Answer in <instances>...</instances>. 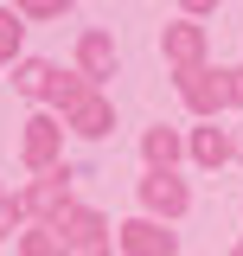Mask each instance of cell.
Instances as JSON below:
<instances>
[{
  "label": "cell",
  "mask_w": 243,
  "mask_h": 256,
  "mask_svg": "<svg viewBox=\"0 0 243 256\" xmlns=\"http://www.w3.org/2000/svg\"><path fill=\"white\" fill-rule=\"evenodd\" d=\"M173 84H180V96H186L192 116H218V109H230V70L198 64V70H180Z\"/></svg>",
  "instance_id": "obj_1"
},
{
  "label": "cell",
  "mask_w": 243,
  "mask_h": 256,
  "mask_svg": "<svg viewBox=\"0 0 243 256\" xmlns=\"http://www.w3.org/2000/svg\"><path fill=\"white\" fill-rule=\"evenodd\" d=\"M116 250L122 256H180V237L160 218H128V224H116Z\"/></svg>",
  "instance_id": "obj_2"
},
{
  "label": "cell",
  "mask_w": 243,
  "mask_h": 256,
  "mask_svg": "<svg viewBox=\"0 0 243 256\" xmlns=\"http://www.w3.org/2000/svg\"><path fill=\"white\" fill-rule=\"evenodd\" d=\"M20 205H26V218H64L70 212V166H58V173H38L26 192H20Z\"/></svg>",
  "instance_id": "obj_3"
},
{
  "label": "cell",
  "mask_w": 243,
  "mask_h": 256,
  "mask_svg": "<svg viewBox=\"0 0 243 256\" xmlns=\"http://www.w3.org/2000/svg\"><path fill=\"white\" fill-rule=\"evenodd\" d=\"M20 154H26V166L32 173H58L64 166V128H58V116H32L26 122V148H20Z\"/></svg>",
  "instance_id": "obj_4"
},
{
  "label": "cell",
  "mask_w": 243,
  "mask_h": 256,
  "mask_svg": "<svg viewBox=\"0 0 243 256\" xmlns=\"http://www.w3.org/2000/svg\"><path fill=\"white\" fill-rule=\"evenodd\" d=\"M141 205H148V218H186L192 192L180 173H141Z\"/></svg>",
  "instance_id": "obj_5"
},
{
  "label": "cell",
  "mask_w": 243,
  "mask_h": 256,
  "mask_svg": "<svg viewBox=\"0 0 243 256\" xmlns=\"http://www.w3.org/2000/svg\"><path fill=\"white\" fill-rule=\"evenodd\" d=\"M52 230L64 237V250H96V244H109V224H102V212H90V205H70L64 218H52Z\"/></svg>",
  "instance_id": "obj_6"
},
{
  "label": "cell",
  "mask_w": 243,
  "mask_h": 256,
  "mask_svg": "<svg viewBox=\"0 0 243 256\" xmlns=\"http://www.w3.org/2000/svg\"><path fill=\"white\" fill-rule=\"evenodd\" d=\"M64 128H77L84 141H102V134L116 128V109H109V96H102V90H84L70 109H64Z\"/></svg>",
  "instance_id": "obj_7"
},
{
  "label": "cell",
  "mask_w": 243,
  "mask_h": 256,
  "mask_svg": "<svg viewBox=\"0 0 243 256\" xmlns=\"http://www.w3.org/2000/svg\"><path fill=\"white\" fill-rule=\"evenodd\" d=\"M160 52H166L173 70H198V64H205V26H198V20L166 26V32H160Z\"/></svg>",
  "instance_id": "obj_8"
},
{
  "label": "cell",
  "mask_w": 243,
  "mask_h": 256,
  "mask_svg": "<svg viewBox=\"0 0 243 256\" xmlns=\"http://www.w3.org/2000/svg\"><path fill=\"white\" fill-rule=\"evenodd\" d=\"M77 70H84L90 84L116 77V38H109V32H84V38H77Z\"/></svg>",
  "instance_id": "obj_9"
},
{
  "label": "cell",
  "mask_w": 243,
  "mask_h": 256,
  "mask_svg": "<svg viewBox=\"0 0 243 256\" xmlns=\"http://www.w3.org/2000/svg\"><path fill=\"white\" fill-rule=\"evenodd\" d=\"M186 154V141L173 128H148L141 134V160H148V173H173V160Z\"/></svg>",
  "instance_id": "obj_10"
},
{
  "label": "cell",
  "mask_w": 243,
  "mask_h": 256,
  "mask_svg": "<svg viewBox=\"0 0 243 256\" xmlns=\"http://www.w3.org/2000/svg\"><path fill=\"white\" fill-rule=\"evenodd\" d=\"M192 160H198V166L237 160V154H230V128H192Z\"/></svg>",
  "instance_id": "obj_11"
},
{
  "label": "cell",
  "mask_w": 243,
  "mask_h": 256,
  "mask_svg": "<svg viewBox=\"0 0 243 256\" xmlns=\"http://www.w3.org/2000/svg\"><path fill=\"white\" fill-rule=\"evenodd\" d=\"M52 77H58V64H45V58H20L13 64V90L20 96H52Z\"/></svg>",
  "instance_id": "obj_12"
},
{
  "label": "cell",
  "mask_w": 243,
  "mask_h": 256,
  "mask_svg": "<svg viewBox=\"0 0 243 256\" xmlns=\"http://www.w3.org/2000/svg\"><path fill=\"white\" fill-rule=\"evenodd\" d=\"M20 256H70V250L52 224H38V230H20Z\"/></svg>",
  "instance_id": "obj_13"
},
{
  "label": "cell",
  "mask_w": 243,
  "mask_h": 256,
  "mask_svg": "<svg viewBox=\"0 0 243 256\" xmlns=\"http://www.w3.org/2000/svg\"><path fill=\"white\" fill-rule=\"evenodd\" d=\"M20 38H26V20H20L13 6H0V64L20 58Z\"/></svg>",
  "instance_id": "obj_14"
},
{
  "label": "cell",
  "mask_w": 243,
  "mask_h": 256,
  "mask_svg": "<svg viewBox=\"0 0 243 256\" xmlns=\"http://www.w3.org/2000/svg\"><path fill=\"white\" fill-rule=\"evenodd\" d=\"M77 0H13V13L20 20H58V13H70Z\"/></svg>",
  "instance_id": "obj_15"
},
{
  "label": "cell",
  "mask_w": 243,
  "mask_h": 256,
  "mask_svg": "<svg viewBox=\"0 0 243 256\" xmlns=\"http://www.w3.org/2000/svg\"><path fill=\"white\" fill-rule=\"evenodd\" d=\"M20 224H26V205L0 192V237H20Z\"/></svg>",
  "instance_id": "obj_16"
},
{
  "label": "cell",
  "mask_w": 243,
  "mask_h": 256,
  "mask_svg": "<svg viewBox=\"0 0 243 256\" xmlns=\"http://www.w3.org/2000/svg\"><path fill=\"white\" fill-rule=\"evenodd\" d=\"M180 6H186V20H205V13H212L218 0H180Z\"/></svg>",
  "instance_id": "obj_17"
},
{
  "label": "cell",
  "mask_w": 243,
  "mask_h": 256,
  "mask_svg": "<svg viewBox=\"0 0 243 256\" xmlns=\"http://www.w3.org/2000/svg\"><path fill=\"white\" fill-rule=\"evenodd\" d=\"M77 256H116V237H109V244H96V250H77Z\"/></svg>",
  "instance_id": "obj_18"
},
{
  "label": "cell",
  "mask_w": 243,
  "mask_h": 256,
  "mask_svg": "<svg viewBox=\"0 0 243 256\" xmlns=\"http://www.w3.org/2000/svg\"><path fill=\"white\" fill-rule=\"evenodd\" d=\"M230 154H237V160H243V128H230Z\"/></svg>",
  "instance_id": "obj_19"
},
{
  "label": "cell",
  "mask_w": 243,
  "mask_h": 256,
  "mask_svg": "<svg viewBox=\"0 0 243 256\" xmlns=\"http://www.w3.org/2000/svg\"><path fill=\"white\" fill-rule=\"evenodd\" d=\"M230 256H243V244H237V250H230Z\"/></svg>",
  "instance_id": "obj_20"
}]
</instances>
